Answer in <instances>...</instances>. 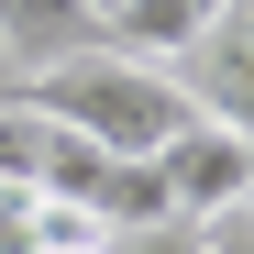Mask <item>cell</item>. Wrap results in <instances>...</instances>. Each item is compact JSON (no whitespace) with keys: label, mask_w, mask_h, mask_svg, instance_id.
<instances>
[{"label":"cell","mask_w":254,"mask_h":254,"mask_svg":"<svg viewBox=\"0 0 254 254\" xmlns=\"http://www.w3.org/2000/svg\"><path fill=\"white\" fill-rule=\"evenodd\" d=\"M22 100L45 111L56 133L100 144V155H133V166H155V144L188 122V89H177V77L144 66V56H111V45L66 56V66H45V77H22Z\"/></svg>","instance_id":"cell-1"},{"label":"cell","mask_w":254,"mask_h":254,"mask_svg":"<svg viewBox=\"0 0 254 254\" xmlns=\"http://www.w3.org/2000/svg\"><path fill=\"white\" fill-rule=\"evenodd\" d=\"M155 188H166V221H221V210H243L254 188V144H243V122H177V133L155 144Z\"/></svg>","instance_id":"cell-2"},{"label":"cell","mask_w":254,"mask_h":254,"mask_svg":"<svg viewBox=\"0 0 254 254\" xmlns=\"http://www.w3.org/2000/svg\"><path fill=\"white\" fill-rule=\"evenodd\" d=\"M45 188L56 210H77V221H100V243L111 232H144V221H166V188H155V166H133V155H100V144H77V133H56L45 144Z\"/></svg>","instance_id":"cell-3"},{"label":"cell","mask_w":254,"mask_h":254,"mask_svg":"<svg viewBox=\"0 0 254 254\" xmlns=\"http://www.w3.org/2000/svg\"><path fill=\"white\" fill-rule=\"evenodd\" d=\"M89 45H100L89 0H0V56H11L22 77H45L66 56H89Z\"/></svg>","instance_id":"cell-4"},{"label":"cell","mask_w":254,"mask_h":254,"mask_svg":"<svg viewBox=\"0 0 254 254\" xmlns=\"http://www.w3.org/2000/svg\"><path fill=\"white\" fill-rule=\"evenodd\" d=\"M45 144H56L45 111H33V100H0V188H33V177H45Z\"/></svg>","instance_id":"cell-5"},{"label":"cell","mask_w":254,"mask_h":254,"mask_svg":"<svg viewBox=\"0 0 254 254\" xmlns=\"http://www.w3.org/2000/svg\"><path fill=\"white\" fill-rule=\"evenodd\" d=\"M0 254H45V188H0Z\"/></svg>","instance_id":"cell-6"},{"label":"cell","mask_w":254,"mask_h":254,"mask_svg":"<svg viewBox=\"0 0 254 254\" xmlns=\"http://www.w3.org/2000/svg\"><path fill=\"white\" fill-rule=\"evenodd\" d=\"M100 254H199V232L188 221H144V232H111Z\"/></svg>","instance_id":"cell-7"},{"label":"cell","mask_w":254,"mask_h":254,"mask_svg":"<svg viewBox=\"0 0 254 254\" xmlns=\"http://www.w3.org/2000/svg\"><path fill=\"white\" fill-rule=\"evenodd\" d=\"M188 11H199V22H221V11H243V0H188Z\"/></svg>","instance_id":"cell-8"},{"label":"cell","mask_w":254,"mask_h":254,"mask_svg":"<svg viewBox=\"0 0 254 254\" xmlns=\"http://www.w3.org/2000/svg\"><path fill=\"white\" fill-rule=\"evenodd\" d=\"M0 100H22V66H11V56H0Z\"/></svg>","instance_id":"cell-9"},{"label":"cell","mask_w":254,"mask_h":254,"mask_svg":"<svg viewBox=\"0 0 254 254\" xmlns=\"http://www.w3.org/2000/svg\"><path fill=\"white\" fill-rule=\"evenodd\" d=\"M111 11H122V0H89V22H111Z\"/></svg>","instance_id":"cell-10"}]
</instances>
